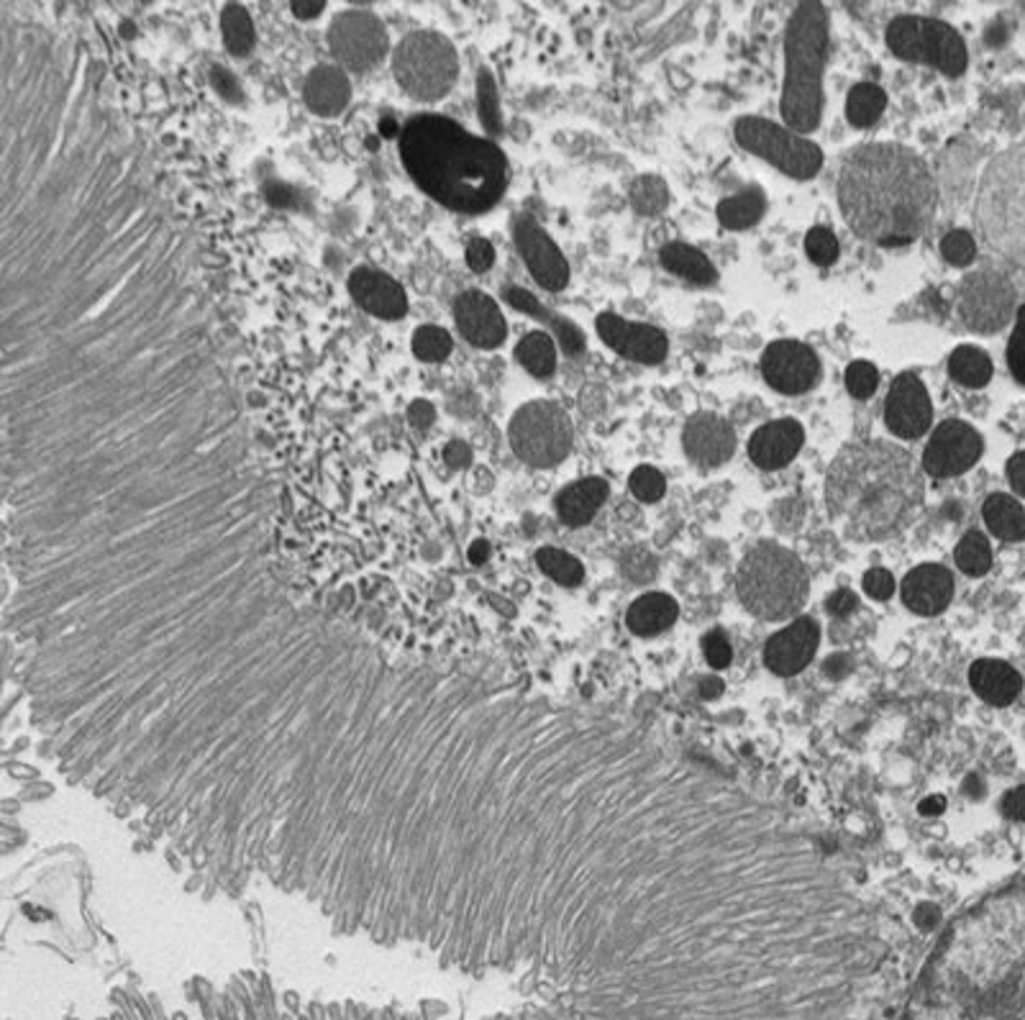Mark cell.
<instances>
[{
  "instance_id": "6da1fadb",
  "label": "cell",
  "mask_w": 1025,
  "mask_h": 1020,
  "mask_svg": "<svg viewBox=\"0 0 1025 1020\" xmlns=\"http://www.w3.org/2000/svg\"><path fill=\"white\" fill-rule=\"evenodd\" d=\"M936 180L913 149L864 144L838 172V206L856 237L880 247H907L936 213Z\"/></svg>"
},
{
  "instance_id": "7a4b0ae2",
  "label": "cell",
  "mask_w": 1025,
  "mask_h": 1020,
  "mask_svg": "<svg viewBox=\"0 0 1025 1020\" xmlns=\"http://www.w3.org/2000/svg\"><path fill=\"white\" fill-rule=\"evenodd\" d=\"M400 157L415 186L452 211H490L508 188L505 154L444 116L408 121L400 133Z\"/></svg>"
},
{
  "instance_id": "3957f363",
  "label": "cell",
  "mask_w": 1025,
  "mask_h": 1020,
  "mask_svg": "<svg viewBox=\"0 0 1025 1020\" xmlns=\"http://www.w3.org/2000/svg\"><path fill=\"white\" fill-rule=\"evenodd\" d=\"M826 498L846 537L877 541L903 529L923 498L918 467L893 441L848 444L831 462Z\"/></svg>"
},
{
  "instance_id": "277c9868",
  "label": "cell",
  "mask_w": 1025,
  "mask_h": 1020,
  "mask_svg": "<svg viewBox=\"0 0 1025 1020\" xmlns=\"http://www.w3.org/2000/svg\"><path fill=\"white\" fill-rule=\"evenodd\" d=\"M828 57V11L823 3L805 0L795 6L785 37V88L782 119L785 129L813 133L823 119V70Z\"/></svg>"
},
{
  "instance_id": "5b68a950",
  "label": "cell",
  "mask_w": 1025,
  "mask_h": 1020,
  "mask_svg": "<svg viewBox=\"0 0 1025 1020\" xmlns=\"http://www.w3.org/2000/svg\"><path fill=\"white\" fill-rule=\"evenodd\" d=\"M736 590L746 610L764 621H780L795 616L805 606L811 582L805 564L793 551L780 543L762 541L741 559Z\"/></svg>"
},
{
  "instance_id": "8992f818",
  "label": "cell",
  "mask_w": 1025,
  "mask_h": 1020,
  "mask_svg": "<svg viewBox=\"0 0 1025 1020\" xmlns=\"http://www.w3.org/2000/svg\"><path fill=\"white\" fill-rule=\"evenodd\" d=\"M398 86L415 100H439L454 88L460 60L452 41L433 31H415L400 41L393 57Z\"/></svg>"
},
{
  "instance_id": "52a82bcc",
  "label": "cell",
  "mask_w": 1025,
  "mask_h": 1020,
  "mask_svg": "<svg viewBox=\"0 0 1025 1020\" xmlns=\"http://www.w3.org/2000/svg\"><path fill=\"white\" fill-rule=\"evenodd\" d=\"M887 47L905 62H921L941 70L948 78H959L969 64L964 37L946 21L928 16H897L887 27Z\"/></svg>"
},
{
  "instance_id": "ba28073f",
  "label": "cell",
  "mask_w": 1025,
  "mask_h": 1020,
  "mask_svg": "<svg viewBox=\"0 0 1025 1020\" xmlns=\"http://www.w3.org/2000/svg\"><path fill=\"white\" fill-rule=\"evenodd\" d=\"M508 441L521 462L549 470L570 457L574 429L570 416L552 400H533L511 418Z\"/></svg>"
},
{
  "instance_id": "9c48e42d",
  "label": "cell",
  "mask_w": 1025,
  "mask_h": 1020,
  "mask_svg": "<svg viewBox=\"0 0 1025 1020\" xmlns=\"http://www.w3.org/2000/svg\"><path fill=\"white\" fill-rule=\"evenodd\" d=\"M738 147L777 167L795 180H811L821 172L823 152L815 141L800 137L762 116H744L733 127Z\"/></svg>"
},
{
  "instance_id": "30bf717a",
  "label": "cell",
  "mask_w": 1025,
  "mask_h": 1020,
  "mask_svg": "<svg viewBox=\"0 0 1025 1020\" xmlns=\"http://www.w3.org/2000/svg\"><path fill=\"white\" fill-rule=\"evenodd\" d=\"M1021 147L989 167L979 200L982 231L993 233L995 226L1005 223V252L1021 254L1023 244V160Z\"/></svg>"
},
{
  "instance_id": "8fae6325",
  "label": "cell",
  "mask_w": 1025,
  "mask_h": 1020,
  "mask_svg": "<svg viewBox=\"0 0 1025 1020\" xmlns=\"http://www.w3.org/2000/svg\"><path fill=\"white\" fill-rule=\"evenodd\" d=\"M1018 292L1011 278L997 270H979L964 280L959 316L974 333H997L1011 321Z\"/></svg>"
},
{
  "instance_id": "7c38bea8",
  "label": "cell",
  "mask_w": 1025,
  "mask_h": 1020,
  "mask_svg": "<svg viewBox=\"0 0 1025 1020\" xmlns=\"http://www.w3.org/2000/svg\"><path fill=\"white\" fill-rule=\"evenodd\" d=\"M329 44L336 60L352 72H366L378 67L388 52V31L378 16L364 11H346L333 19Z\"/></svg>"
},
{
  "instance_id": "4fadbf2b",
  "label": "cell",
  "mask_w": 1025,
  "mask_h": 1020,
  "mask_svg": "<svg viewBox=\"0 0 1025 1020\" xmlns=\"http://www.w3.org/2000/svg\"><path fill=\"white\" fill-rule=\"evenodd\" d=\"M985 441L979 431L966 421H944L933 431L926 451H923V470L931 478H956L979 462Z\"/></svg>"
},
{
  "instance_id": "5bb4252c",
  "label": "cell",
  "mask_w": 1025,
  "mask_h": 1020,
  "mask_svg": "<svg viewBox=\"0 0 1025 1020\" xmlns=\"http://www.w3.org/2000/svg\"><path fill=\"white\" fill-rule=\"evenodd\" d=\"M762 374L782 396H803L821 378V359L803 341L780 339L766 347Z\"/></svg>"
},
{
  "instance_id": "9a60e30c",
  "label": "cell",
  "mask_w": 1025,
  "mask_h": 1020,
  "mask_svg": "<svg viewBox=\"0 0 1025 1020\" xmlns=\"http://www.w3.org/2000/svg\"><path fill=\"white\" fill-rule=\"evenodd\" d=\"M933 406L926 384L913 372L897 374L890 384V396L885 403V423L887 429L900 439H921L931 429Z\"/></svg>"
},
{
  "instance_id": "2e32d148",
  "label": "cell",
  "mask_w": 1025,
  "mask_h": 1020,
  "mask_svg": "<svg viewBox=\"0 0 1025 1020\" xmlns=\"http://www.w3.org/2000/svg\"><path fill=\"white\" fill-rule=\"evenodd\" d=\"M515 244H519L523 262H526L529 272L536 278L541 288L554 292L566 288V282H570V264H566L564 254L554 244L552 237L531 216H521L515 221Z\"/></svg>"
},
{
  "instance_id": "e0dca14e",
  "label": "cell",
  "mask_w": 1025,
  "mask_h": 1020,
  "mask_svg": "<svg viewBox=\"0 0 1025 1020\" xmlns=\"http://www.w3.org/2000/svg\"><path fill=\"white\" fill-rule=\"evenodd\" d=\"M597 333L613 351H619L621 357L633 359L641 364H660L664 362L666 351H670V341H666L664 331L649 323H633L621 319L615 313H600L597 316Z\"/></svg>"
},
{
  "instance_id": "ac0fdd59",
  "label": "cell",
  "mask_w": 1025,
  "mask_h": 1020,
  "mask_svg": "<svg viewBox=\"0 0 1025 1020\" xmlns=\"http://www.w3.org/2000/svg\"><path fill=\"white\" fill-rule=\"evenodd\" d=\"M682 447L695 467L715 470L723 467L736 451V433L726 418L718 413H695L687 418L685 433H682Z\"/></svg>"
},
{
  "instance_id": "d6986e66",
  "label": "cell",
  "mask_w": 1025,
  "mask_h": 1020,
  "mask_svg": "<svg viewBox=\"0 0 1025 1020\" xmlns=\"http://www.w3.org/2000/svg\"><path fill=\"white\" fill-rule=\"evenodd\" d=\"M454 319L462 337L480 349H495L508 337V326L498 303L480 290H466L456 298Z\"/></svg>"
},
{
  "instance_id": "ffe728a7",
  "label": "cell",
  "mask_w": 1025,
  "mask_h": 1020,
  "mask_svg": "<svg viewBox=\"0 0 1025 1020\" xmlns=\"http://www.w3.org/2000/svg\"><path fill=\"white\" fill-rule=\"evenodd\" d=\"M821 641V629L813 618H797L795 623H790L787 629L774 633L766 643L764 657L772 672L782 677L797 674L811 664Z\"/></svg>"
},
{
  "instance_id": "44dd1931",
  "label": "cell",
  "mask_w": 1025,
  "mask_h": 1020,
  "mask_svg": "<svg viewBox=\"0 0 1025 1020\" xmlns=\"http://www.w3.org/2000/svg\"><path fill=\"white\" fill-rule=\"evenodd\" d=\"M805 444V431L795 418L764 423L748 439V457L762 470H782L800 454Z\"/></svg>"
},
{
  "instance_id": "7402d4cb",
  "label": "cell",
  "mask_w": 1025,
  "mask_h": 1020,
  "mask_svg": "<svg viewBox=\"0 0 1025 1020\" xmlns=\"http://www.w3.org/2000/svg\"><path fill=\"white\" fill-rule=\"evenodd\" d=\"M349 290H352V298L360 303L364 311H370L378 319H403L408 311V298L403 288L390 278V274L380 272V270H356L352 278H349Z\"/></svg>"
},
{
  "instance_id": "603a6c76",
  "label": "cell",
  "mask_w": 1025,
  "mask_h": 1020,
  "mask_svg": "<svg viewBox=\"0 0 1025 1020\" xmlns=\"http://www.w3.org/2000/svg\"><path fill=\"white\" fill-rule=\"evenodd\" d=\"M952 572L941 564H921L903 580V603L918 616H936L952 603Z\"/></svg>"
},
{
  "instance_id": "cb8c5ba5",
  "label": "cell",
  "mask_w": 1025,
  "mask_h": 1020,
  "mask_svg": "<svg viewBox=\"0 0 1025 1020\" xmlns=\"http://www.w3.org/2000/svg\"><path fill=\"white\" fill-rule=\"evenodd\" d=\"M303 96L313 113L336 116L346 108L349 98H352V88H349L344 72L336 70V67L323 64L315 67V70L308 74Z\"/></svg>"
},
{
  "instance_id": "d4e9b609",
  "label": "cell",
  "mask_w": 1025,
  "mask_h": 1020,
  "mask_svg": "<svg viewBox=\"0 0 1025 1020\" xmlns=\"http://www.w3.org/2000/svg\"><path fill=\"white\" fill-rule=\"evenodd\" d=\"M969 682L974 692L982 700L993 702V706H1007V702L1018 698L1023 688L1021 674L1011 664L997 662V659H979V662H974L969 670Z\"/></svg>"
},
{
  "instance_id": "484cf974",
  "label": "cell",
  "mask_w": 1025,
  "mask_h": 1020,
  "mask_svg": "<svg viewBox=\"0 0 1025 1020\" xmlns=\"http://www.w3.org/2000/svg\"><path fill=\"white\" fill-rule=\"evenodd\" d=\"M607 498V482L603 478L577 480L556 496V513L566 526H585L595 518Z\"/></svg>"
},
{
  "instance_id": "4316f807",
  "label": "cell",
  "mask_w": 1025,
  "mask_h": 1020,
  "mask_svg": "<svg viewBox=\"0 0 1025 1020\" xmlns=\"http://www.w3.org/2000/svg\"><path fill=\"white\" fill-rule=\"evenodd\" d=\"M677 600L664 596V592H649V596H641L636 603L629 608L626 623L639 637H654V633L670 629V626L677 621Z\"/></svg>"
},
{
  "instance_id": "83f0119b",
  "label": "cell",
  "mask_w": 1025,
  "mask_h": 1020,
  "mask_svg": "<svg viewBox=\"0 0 1025 1020\" xmlns=\"http://www.w3.org/2000/svg\"><path fill=\"white\" fill-rule=\"evenodd\" d=\"M662 264L677 278H685L690 282H697V286H711L718 278L715 267L711 259H707L700 249L682 244V241H672L662 249Z\"/></svg>"
},
{
  "instance_id": "f1b7e54d",
  "label": "cell",
  "mask_w": 1025,
  "mask_h": 1020,
  "mask_svg": "<svg viewBox=\"0 0 1025 1020\" xmlns=\"http://www.w3.org/2000/svg\"><path fill=\"white\" fill-rule=\"evenodd\" d=\"M982 518H985L987 529L995 533L997 539L1005 541H1023L1025 539V513L1018 500L1003 492H995L982 506Z\"/></svg>"
},
{
  "instance_id": "f546056e",
  "label": "cell",
  "mask_w": 1025,
  "mask_h": 1020,
  "mask_svg": "<svg viewBox=\"0 0 1025 1020\" xmlns=\"http://www.w3.org/2000/svg\"><path fill=\"white\" fill-rule=\"evenodd\" d=\"M764 208H766L764 190L756 186H748L744 190H738L736 196L721 200L718 208H715V216H718L723 229L741 231L760 221L764 216Z\"/></svg>"
},
{
  "instance_id": "4dcf8cb0",
  "label": "cell",
  "mask_w": 1025,
  "mask_h": 1020,
  "mask_svg": "<svg viewBox=\"0 0 1025 1020\" xmlns=\"http://www.w3.org/2000/svg\"><path fill=\"white\" fill-rule=\"evenodd\" d=\"M948 372L964 388H985L993 380V359L979 347H959L948 359Z\"/></svg>"
},
{
  "instance_id": "1f68e13d",
  "label": "cell",
  "mask_w": 1025,
  "mask_h": 1020,
  "mask_svg": "<svg viewBox=\"0 0 1025 1020\" xmlns=\"http://www.w3.org/2000/svg\"><path fill=\"white\" fill-rule=\"evenodd\" d=\"M887 108V93L874 82H860L852 88L846 100V119L856 129H870L880 121Z\"/></svg>"
},
{
  "instance_id": "d6a6232c",
  "label": "cell",
  "mask_w": 1025,
  "mask_h": 1020,
  "mask_svg": "<svg viewBox=\"0 0 1025 1020\" xmlns=\"http://www.w3.org/2000/svg\"><path fill=\"white\" fill-rule=\"evenodd\" d=\"M515 357L526 367L533 378H552L556 367V347L554 339L544 331H531L519 341Z\"/></svg>"
},
{
  "instance_id": "836d02e7",
  "label": "cell",
  "mask_w": 1025,
  "mask_h": 1020,
  "mask_svg": "<svg viewBox=\"0 0 1025 1020\" xmlns=\"http://www.w3.org/2000/svg\"><path fill=\"white\" fill-rule=\"evenodd\" d=\"M221 31L229 52L244 57L254 49V23L249 19L247 8L239 3H229L221 13Z\"/></svg>"
},
{
  "instance_id": "e575fe53",
  "label": "cell",
  "mask_w": 1025,
  "mask_h": 1020,
  "mask_svg": "<svg viewBox=\"0 0 1025 1020\" xmlns=\"http://www.w3.org/2000/svg\"><path fill=\"white\" fill-rule=\"evenodd\" d=\"M954 557L959 570L972 577L987 574L989 567H993V549H989V541L982 531L964 533L962 541L956 543Z\"/></svg>"
},
{
  "instance_id": "d590c367",
  "label": "cell",
  "mask_w": 1025,
  "mask_h": 1020,
  "mask_svg": "<svg viewBox=\"0 0 1025 1020\" xmlns=\"http://www.w3.org/2000/svg\"><path fill=\"white\" fill-rule=\"evenodd\" d=\"M536 562L541 567V572H544L546 577H552L554 582L564 584V588L580 584L582 577H585V567H582L580 559H574L572 554H566V551L562 549H554V547L539 549Z\"/></svg>"
},
{
  "instance_id": "8d00e7d4",
  "label": "cell",
  "mask_w": 1025,
  "mask_h": 1020,
  "mask_svg": "<svg viewBox=\"0 0 1025 1020\" xmlns=\"http://www.w3.org/2000/svg\"><path fill=\"white\" fill-rule=\"evenodd\" d=\"M666 203H670V190L666 182L656 174H644L631 186V206L633 211L641 216H656L662 213Z\"/></svg>"
},
{
  "instance_id": "74e56055",
  "label": "cell",
  "mask_w": 1025,
  "mask_h": 1020,
  "mask_svg": "<svg viewBox=\"0 0 1025 1020\" xmlns=\"http://www.w3.org/2000/svg\"><path fill=\"white\" fill-rule=\"evenodd\" d=\"M452 337L441 326H421L413 333V354L423 362H444L452 354Z\"/></svg>"
},
{
  "instance_id": "f35d334b",
  "label": "cell",
  "mask_w": 1025,
  "mask_h": 1020,
  "mask_svg": "<svg viewBox=\"0 0 1025 1020\" xmlns=\"http://www.w3.org/2000/svg\"><path fill=\"white\" fill-rule=\"evenodd\" d=\"M629 488L633 492V498L641 500V503H656V500L664 496L666 480H664V474L656 470V467L641 464V467H636V470L631 472Z\"/></svg>"
},
{
  "instance_id": "ab89813d",
  "label": "cell",
  "mask_w": 1025,
  "mask_h": 1020,
  "mask_svg": "<svg viewBox=\"0 0 1025 1020\" xmlns=\"http://www.w3.org/2000/svg\"><path fill=\"white\" fill-rule=\"evenodd\" d=\"M805 252L815 264H821V267L833 264L838 259L836 233L823 229V226H815V229L807 231V237H805Z\"/></svg>"
},
{
  "instance_id": "60d3db41",
  "label": "cell",
  "mask_w": 1025,
  "mask_h": 1020,
  "mask_svg": "<svg viewBox=\"0 0 1025 1020\" xmlns=\"http://www.w3.org/2000/svg\"><path fill=\"white\" fill-rule=\"evenodd\" d=\"M941 254H944L948 264L966 267L974 262V257H977V244H974L969 231L956 229V231H948L944 241H941Z\"/></svg>"
},
{
  "instance_id": "b9f144b4",
  "label": "cell",
  "mask_w": 1025,
  "mask_h": 1020,
  "mask_svg": "<svg viewBox=\"0 0 1025 1020\" xmlns=\"http://www.w3.org/2000/svg\"><path fill=\"white\" fill-rule=\"evenodd\" d=\"M877 382H880V372L877 367L872 362H852L846 370V388L852 392L854 398L866 400L877 392Z\"/></svg>"
},
{
  "instance_id": "7bdbcfd3",
  "label": "cell",
  "mask_w": 1025,
  "mask_h": 1020,
  "mask_svg": "<svg viewBox=\"0 0 1025 1020\" xmlns=\"http://www.w3.org/2000/svg\"><path fill=\"white\" fill-rule=\"evenodd\" d=\"M480 116L482 123L490 133L500 131V108H498V93H495V82L490 78L488 70L480 72Z\"/></svg>"
},
{
  "instance_id": "ee69618b",
  "label": "cell",
  "mask_w": 1025,
  "mask_h": 1020,
  "mask_svg": "<svg viewBox=\"0 0 1025 1020\" xmlns=\"http://www.w3.org/2000/svg\"><path fill=\"white\" fill-rule=\"evenodd\" d=\"M623 572L636 582H649L656 574V562H654V557L649 554V549L644 547L631 549L629 554L623 557Z\"/></svg>"
},
{
  "instance_id": "f6af8a7d",
  "label": "cell",
  "mask_w": 1025,
  "mask_h": 1020,
  "mask_svg": "<svg viewBox=\"0 0 1025 1020\" xmlns=\"http://www.w3.org/2000/svg\"><path fill=\"white\" fill-rule=\"evenodd\" d=\"M703 651H705V657H707V664L715 667V670H723V667H728V664H731L733 649H731L728 639L723 637L721 631H711V633H707V637L703 639Z\"/></svg>"
},
{
  "instance_id": "bcb514c9",
  "label": "cell",
  "mask_w": 1025,
  "mask_h": 1020,
  "mask_svg": "<svg viewBox=\"0 0 1025 1020\" xmlns=\"http://www.w3.org/2000/svg\"><path fill=\"white\" fill-rule=\"evenodd\" d=\"M466 264L472 272H488L495 264V249L488 239H472L466 244Z\"/></svg>"
},
{
  "instance_id": "7dc6e473",
  "label": "cell",
  "mask_w": 1025,
  "mask_h": 1020,
  "mask_svg": "<svg viewBox=\"0 0 1025 1020\" xmlns=\"http://www.w3.org/2000/svg\"><path fill=\"white\" fill-rule=\"evenodd\" d=\"M864 590L874 600H887L895 592V577L887 570H870L864 574Z\"/></svg>"
},
{
  "instance_id": "c3c4849f",
  "label": "cell",
  "mask_w": 1025,
  "mask_h": 1020,
  "mask_svg": "<svg viewBox=\"0 0 1025 1020\" xmlns=\"http://www.w3.org/2000/svg\"><path fill=\"white\" fill-rule=\"evenodd\" d=\"M505 298H508V303H511L513 308H519V311H523V313L539 316V319H549V321H554V319H556L554 313H546L544 308H541L539 300L533 298L531 292H526V290H521V288L505 290Z\"/></svg>"
},
{
  "instance_id": "681fc988",
  "label": "cell",
  "mask_w": 1025,
  "mask_h": 1020,
  "mask_svg": "<svg viewBox=\"0 0 1025 1020\" xmlns=\"http://www.w3.org/2000/svg\"><path fill=\"white\" fill-rule=\"evenodd\" d=\"M1023 313H1018V321H1015L1011 344H1007V364H1011V372L1015 382H1025V370H1023V344H1021V333H1023Z\"/></svg>"
},
{
  "instance_id": "f907efd6",
  "label": "cell",
  "mask_w": 1025,
  "mask_h": 1020,
  "mask_svg": "<svg viewBox=\"0 0 1025 1020\" xmlns=\"http://www.w3.org/2000/svg\"><path fill=\"white\" fill-rule=\"evenodd\" d=\"M433 418H436V411H433V406L426 403V400H415V403L408 408V421H411L415 429H429Z\"/></svg>"
},
{
  "instance_id": "816d5d0a",
  "label": "cell",
  "mask_w": 1025,
  "mask_h": 1020,
  "mask_svg": "<svg viewBox=\"0 0 1025 1020\" xmlns=\"http://www.w3.org/2000/svg\"><path fill=\"white\" fill-rule=\"evenodd\" d=\"M1007 478H1011L1013 490L1018 492V496H1025V454L1023 451H1015V454L1011 457V462H1007Z\"/></svg>"
},
{
  "instance_id": "f5cc1de1",
  "label": "cell",
  "mask_w": 1025,
  "mask_h": 1020,
  "mask_svg": "<svg viewBox=\"0 0 1025 1020\" xmlns=\"http://www.w3.org/2000/svg\"><path fill=\"white\" fill-rule=\"evenodd\" d=\"M213 86L223 98H229V100H239L241 98V90L237 86V80L231 78V72L221 70V67H219V70H213Z\"/></svg>"
},
{
  "instance_id": "db71d44e",
  "label": "cell",
  "mask_w": 1025,
  "mask_h": 1020,
  "mask_svg": "<svg viewBox=\"0 0 1025 1020\" xmlns=\"http://www.w3.org/2000/svg\"><path fill=\"white\" fill-rule=\"evenodd\" d=\"M854 608H856V596L852 590H838L836 596H831L828 600V610L833 616H846V613H852Z\"/></svg>"
},
{
  "instance_id": "11a10c76",
  "label": "cell",
  "mask_w": 1025,
  "mask_h": 1020,
  "mask_svg": "<svg viewBox=\"0 0 1025 1020\" xmlns=\"http://www.w3.org/2000/svg\"><path fill=\"white\" fill-rule=\"evenodd\" d=\"M444 459L449 467H466L472 462V451L470 447L462 444V441H452V444L444 449Z\"/></svg>"
},
{
  "instance_id": "9f6ffc18",
  "label": "cell",
  "mask_w": 1025,
  "mask_h": 1020,
  "mask_svg": "<svg viewBox=\"0 0 1025 1020\" xmlns=\"http://www.w3.org/2000/svg\"><path fill=\"white\" fill-rule=\"evenodd\" d=\"M1005 813L1013 818V821H1023L1025 818V790L1015 788L1013 792L1005 796Z\"/></svg>"
},
{
  "instance_id": "6f0895ef",
  "label": "cell",
  "mask_w": 1025,
  "mask_h": 1020,
  "mask_svg": "<svg viewBox=\"0 0 1025 1020\" xmlns=\"http://www.w3.org/2000/svg\"><path fill=\"white\" fill-rule=\"evenodd\" d=\"M290 8H293L298 19H315V16H321L323 8H326V3H323V0H300V3H293Z\"/></svg>"
},
{
  "instance_id": "680465c9",
  "label": "cell",
  "mask_w": 1025,
  "mask_h": 1020,
  "mask_svg": "<svg viewBox=\"0 0 1025 1020\" xmlns=\"http://www.w3.org/2000/svg\"><path fill=\"white\" fill-rule=\"evenodd\" d=\"M936 921H938V908L936 906H923V908L915 910V923H918L921 928H931Z\"/></svg>"
},
{
  "instance_id": "91938a15",
  "label": "cell",
  "mask_w": 1025,
  "mask_h": 1020,
  "mask_svg": "<svg viewBox=\"0 0 1025 1020\" xmlns=\"http://www.w3.org/2000/svg\"><path fill=\"white\" fill-rule=\"evenodd\" d=\"M721 690H723V682L718 680V677H705V680L700 682V696L707 698V700L718 698Z\"/></svg>"
},
{
  "instance_id": "94428289",
  "label": "cell",
  "mask_w": 1025,
  "mask_h": 1020,
  "mask_svg": "<svg viewBox=\"0 0 1025 1020\" xmlns=\"http://www.w3.org/2000/svg\"><path fill=\"white\" fill-rule=\"evenodd\" d=\"M488 554H490V543L488 541L480 539V541H474L470 547V562L472 564H482L488 559Z\"/></svg>"
},
{
  "instance_id": "6125c7cd",
  "label": "cell",
  "mask_w": 1025,
  "mask_h": 1020,
  "mask_svg": "<svg viewBox=\"0 0 1025 1020\" xmlns=\"http://www.w3.org/2000/svg\"><path fill=\"white\" fill-rule=\"evenodd\" d=\"M944 808H946V800H944V798H928V800L921 806V813H923V816H936V813H944Z\"/></svg>"
}]
</instances>
